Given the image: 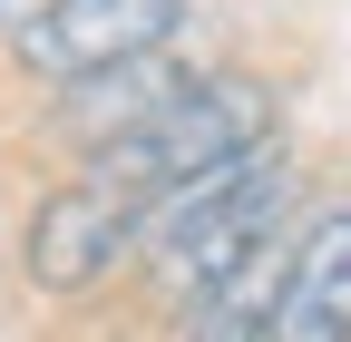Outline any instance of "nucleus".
<instances>
[{"instance_id":"obj_5","label":"nucleus","mask_w":351,"mask_h":342,"mask_svg":"<svg viewBox=\"0 0 351 342\" xmlns=\"http://www.w3.org/2000/svg\"><path fill=\"white\" fill-rule=\"evenodd\" d=\"M274 342H351V205L302 225L283 254V293H274Z\"/></svg>"},{"instance_id":"obj_3","label":"nucleus","mask_w":351,"mask_h":342,"mask_svg":"<svg viewBox=\"0 0 351 342\" xmlns=\"http://www.w3.org/2000/svg\"><path fill=\"white\" fill-rule=\"evenodd\" d=\"M186 30V0H39V10L10 30V59L78 89L98 69H127V59H166V39Z\"/></svg>"},{"instance_id":"obj_6","label":"nucleus","mask_w":351,"mask_h":342,"mask_svg":"<svg viewBox=\"0 0 351 342\" xmlns=\"http://www.w3.org/2000/svg\"><path fill=\"white\" fill-rule=\"evenodd\" d=\"M176 89H186V69H166V59H127V69H98V78H78L69 89V127L88 147H117L127 127H147Z\"/></svg>"},{"instance_id":"obj_7","label":"nucleus","mask_w":351,"mask_h":342,"mask_svg":"<svg viewBox=\"0 0 351 342\" xmlns=\"http://www.w3.org/2000/svg\"><path fill=\"white\" fill-rule=\"evenodd\" d=\"M283 254L293 244H263L254 264H234L215 293L186 304V342H274V293H283Z\"/></svg>"},{"instance_id":"obj_2","label":"nucleus","mask_w":351,"mask_h":342,"mask_svg":"<svg viewBox=\"0 0 351 342\" xmlns=\"http://www.w3.org/2000/svg\"><path fill=\"white\" fill-rule=\"evenodd\" d=\"M283 216H293V166L274 147V157L234 166V176H205L186 196L147 205V254H156V274L195 304V293H215L234 264H254L263 244H283Z\"/></svg>"},{"instance_id":"obj_1","label":"nucleus","mask_w":351,"mask_h":342,"mask_svg":"<svg viewBox=\"0 0 351 342\" xmlns=\"http://www.w3.org/2000/svg\"><path fill=\"white\" fill-rule=\"evenodd\" d=\"M254 157H274V89L215 69V78H186V89H176L147 127H127L117 147H98L88 176L127 186L137 205H166V196H186V186H205V176L254 166Z\"/></svg>"},{"instance_id":"obj_4","label":"nucleus","mask_w":351,"mask_h":342,"mask_svg":"<svg viewBox=\"0 0 351 342\" xmlns=\"http://www.w3.org/2000/svg\"><path fill=\"white\" fill-rule=\"evenodd\" d=\"M127 244H147V205L108 186V176H78L59 196H39V216H29V284H49V293H88Z\"/></svg>"}]
</instances>
